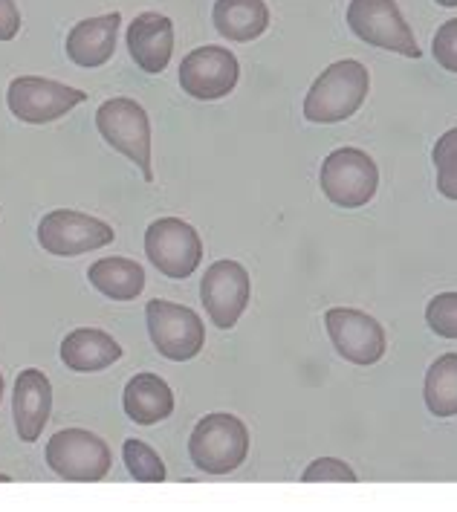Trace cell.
<instances>
[{"label":"cell","mask_w":457,"mask_h":512,"mask_svg":"<svg viewBox=\"0 0 457 512\" xmlns=\"http://www.w3.org/2000/svg\"><path fill=\"white\" fill-rule=\"evenodd\" d=\"M21 32V9L15 0H0V41H12Z\"/></svg>","instance_id":"obj_27"},{"label":"cell","mask_w":457,"mask_h":512,"mask_svg":"<svg viewBox=\"0 0 457 512\" xmlns=\"http://www.w3.org/2000/svg\"><path fill=\"white\" fill-rule=\"evenodd\" d=\"M431 55H434V61H437L443 70L457 73V18L440 24V29L434 32Z\"/></svg>","instance_id":"obj_26"},{"label":"cell","mask_w":457,"mask_h":512,"mask_svg":"<svg viewBox=\"0 0 457 512\" xmlns=\"http://www.w3.org/2000/svg\"><path fill=\"white\" fill-rule=\"evenodd\" d=\"M53 411V382L44 371L27 368L15 379V394H12V417H15V432L24 443H35L44 426L50 423Z\"/></svg>","instance_id":"obj_14"},{"label":"cell","mask_w":457,"mask_h":512,"mask_svg":"<svg viewBox=\"0 0 457 512\" xmlns=\"http://www.w3.org/2000/svg\"><path fill=\"white\" fill-rule=\"evenodd\" d=\"M87 281L110 301H134L145 290V270L131 258H99L90 264Z\"/></svg>","instance_id":"obj_20"},{"label":"cell","mask_w":457,"mask_h":512,"mask_svg":"<svg viewBox=\"0 0 457 512\" xmlns=\"http://www.w3.org/2000/svg\"><path fill=\"white\" fill-rule=\"evenodd\" d=\"M212 21L226 41L249 44L267 32L269 9L264 0H215Z\"/></svg>","instance_id":"obj_19"},{"label":"cell","mask_w":457,"mask_h":512,"mask_svg":"<svg viewBox=\"0 0 457 512\" xmlns=\"http://www.w3.org/2000/svg\"><path fill=\"white\" fill-rule=\"evenodd\" d=\"M241 79V64L226 47H197L180 64V87L197 102H217L229 96Z\"/></svg>","instance_id":"obj_11"},{"label":"cell","mask_w":457,"mask_h":512,"mask_svg":"<svg viewBox=\"0 0 457 512\" xmlns=\"http://www.w3.org/2000/svg\"><path fill=\"white\" fill-rule=\"evenodd\" d=\"M368 90H371V73L362 61L356 58L336 61L313 81L304 99V119L313 125L345 122L365 105Z\"/></svg>","instance_id":"obj_1"},{"label":"cell","mask_w":457,"mask_h":512,"mask_svg":"<svg viewBox=\"0 0 457 512\" xmlns=\"http://www.w3.org/2000/svg\"><path fill=\"white\" fill-rule=\"evenodd\" d=\"M96 131L108 142L113 151L134 162L142 171L145 183H154V168H151V119L145 108L128 99L116 96L108 99L96 110Z\"/></svg>","instance_id":"obj_3"},{"label":"cell","mask_w":457,"mask_h":512,"mask_svg":"<svg viewBox=\"0 0 457 512\" xmlns=\"http://www.w3.org/2000/svg\"><path fill=\"white\" fill-rule=\"evenodd\" d=\"M113 238V226L76 209H55L38 223V243L55 258H79L108 246Z\"/></svg>","instance_id":"obj_10"},{"label":"cell","mask_w":457,"mask_h":512,"mask_svg":"<svg viewBox=\"0 0 457 512\" xmlns=\"http://www.w3.org/2000/svg\"><path fill=\"white\" fill-rule=\"evenodd\" d=\"M0 400H3V374H0Z\"/></svg>","instance_id":"obj_29"},{"label":"cell","mask_w":457,"mask_h":512,"mask_svg":"<svg viewBox=\"0 0 457 512\" xmlns=\"http://www.w3.org/2000/svg\"><path fill=\"white\" fill-rule=\"evenodd\" d=\"M324 324L336 353L353 365H377L385 356V330L374 316L353 307H330Z\"/></svg>","instance_id":"obj_13"},{"label":"cell","mask_w":457,"mask_h":512,"mask_svg":"<svg viewBox=\"0 0 457 512\" xmlns=\"http://www.w3.org/2000/svg\"><path fill=\"white\" fill-rule=\"evenodd\" d=\"M47 466L61 481L73 484H99L110 472V446L99 434L87 429H64L47 440Z\"/></svg>","instance_id":"obj_5"},{"label":"cell","mask_w":457,"mask_h":512,"mask_svg":"<svg viewBox=\"0 0 457 512\" xmlns=\"http://www.w3.org/2000/svg\"><path fill=\"white\" fill-rule=\"evenodd\" d=\"M0 481H12V478H9V475H3V472H0Z\"/></svg>","instance_id":"obj_30"},{"label":"cell","mask_w":457,"mask_h":512,"mask_svg":"<svg viewBox=\"0 0 457 512\" xmlns=\"http://www.w3.org/2000/svg\"><path fill=\"white\" fill-rule=\"evenodd\" d=\"M345 18H348L350 32L371 47L405 55V58L423 55L414 32L405 24L397 0H350Z\"/></svg>","instance_id":"obj_7"},{"label":"cell","mask_w":457,"mask_h":512,"mask_svg":"<svg viewBox=\"0 0 457 512\" xmlns=\"http://www.w3.org/2000/svg\"><path fill=\"white\" fill-rule=\"evenodd\" d=\"M125 41H128V53L136 67L148 76H157L168 67L171 53H174V24L168 15L142 12L131 21Z\"/></svg>","instance_id":"obj_15"},{"label":"cell","mask_w":457,"mask_h":512,"mask_svg":"<svg viewBox=\"0 0 457 512\" xmlns=\"http://www.w3.org/2000/svg\"><path fill=\"white\" fill-rule=\"evenodd\" d=\"M145 255L165 278L186 281L203 261V241L186 220L160 217L145 232Z\"/></svg>","instance_id":"obj_8"},{"label":"cell","mask_w":457,"mask_h":512,"mask_svg":"<svg viewBox=\"0 0 457 512\" xmlns=\"http://www.w3.org/2000/svg\"><path fill=\"white\" fill-rule=\"evenodd\" d=\"M437 6H446V9H455L457 6V0H434Z\"/></svg>","instance_id":"obj_28"},{"label":"cell","mask_w":457,"mask_h":512,"mask_svg":"<svg viewBox=\"0 0 457 512\" xmlns=\"http://www.w3.org/2000/svg\"><path fill=\"white\" fill-rule=\"evenodd\" d=\"M119 24H122L119 12L79 21L76 27L67 32V44H64L67 58L76 67H84V70H96V67L108 64L113 53H116Z\"/></svg>","instance_id":"obj_16"},{"label":"cell","mask_w":457,"mask_h":512,"mask_svg":"<svg viewBox=\"0 0 457 512\" xmlns=\"http://www.w3.org/2000/svg\"><path fill=\"white\" fill-rule=\"evenodd\" d=\"M426 324L440 339H457V293H440L426 307Z\"/></svg>","instance_id":"obj_24"},{"label":"cell","mask_w":457,"mask_h":512,"mask_svg":"<svg viewBox=\"0 0 457 512\" xmlns=\"http://www.w3.org/2000/svg\"><path fill=\"white\" fill-rule=\"evenodd\" d=\"M122 408L136 426H154L174 414V391L157 374H136L125 385Z\"/></svg>","instance_id":"obj_18"},{"label":"cell","mask_w":457,"mask_h":512,"mask_svg":"<svg viewBox=\"0 0 457 512\" xmlns=\"http://www.w3.org/2000/svg\"><path fill=\"white\" fill-rule=\"evenodd\" d=\"M119 359L122 345L99 327H79L61 342V362L76 374H99Z\"/></svg>","instance_id":"obj_17"},{"label":"cell","mask_w":457,"mask_h":512,"mask_svg":"<svg viewBox=\"0 0 457 512\" xmlns=\"http://www.w3.org/2000/svg\"><path fill=\"white\" fill-rule=\"evenodd\" d=\"M301 481L304 484H353L356 481V472L350 469L345 460L319 458L304 469Z\"/></svg>","instance_id":"obj_25"},{"label":"cell","mask_w":457,"mask_h":512,"mask_svg":"<svg viewBox=\"0 0 457 512\" xmlns=\"http://www.w3.org/2000/svg\"><path fill=\"white\" fill-rule=\"evenodd\" d=\"M431 160L437 168V191L446 200H457V128L437 139Z\"/></svg>","instance_id":"obj_23"},{"label":"cell","mask_w":457,"mask_h":512,"mask_svg":"<svg viewBox=\"0 0 457 512\" xmlns=\"http://www.w3.org/2000/svg\"><path fill=\"white\" fill-rule=\"evenodd\" d=\"M200 298L212 324L232 330L249 307L252 278L238 261H215L200 281Z\"/></svg>","instance_id":"obj_12"},{"label":"cell","mask_w":457,"mask_h":512,"mask_svg":"<svg viewBox=\"0 0 457 512\" xmlns=\"http://www.w3.org/2000/svg\"><path fill=\"white\" fill-rule=\"evenodd\" d=\"M84 102H87L84 90L41 76H18L6 90V105L12 116L27 125H50Z\"/></svg>","instance_id":"obj_9"},{"label":"cell","mask_w":457,"mask_h":512,"mask_svg":"<svg viewBox=\"0 0 457 512\" xmlns=\"http://www.w3.org/2000/svg\"><path fill=\"white\" fill-rule=\"evenodd\" d=\"M145 322L154 348L168 362H189L206 348V324L191 307L154 298L145 304Z\"/></svg>","instance_id":"obj_6"},{"label":"cell","mask_w":457,"mask_h":512,"mask_svg":"<svg viewBox=\"0 0 457 512\" xmlns=\"http://www.w3.org/2000/svg\"><path fill=\"white\" fill-rule=\"evenodd\" d=\"M249 455V429L241 417L217 411L206 414L189 437V458L209 475H229Z\"/></svg>","instance_id":"obj_2"},{"label":"cell","mask_w":457,"mask_h":512,"mask_svg":"<svg viewBox=\"0 0 457 512\" xmlns=\"http://www.w3.org/2000/svg\"><path fill=\"white\" fill-rule=\"evenodd\" d=\"M426 408L434 417H455L457 414V353H443L431 362L426 374Z\"/></svg>","instance_id":"obj_21"},{"label":"cell","mask_w":457,"mask_h":512,"mask_svg":"<svg viewBox=\"0 0 457 512\" xmlns=\"http://www.w3.org/2000/svg\"><path fill=\"white\" fill-rule=\"evenodd\" d=\"M122 460L131 472V478L139 484H162L165 481V463L162 458L142 440L128 437L122 443Z\"/></svg>","instance_id":"obj_22"},{"label":"cell","mask_w":457,"mask_h":512,"mask_svg":"<svg viewBox=\"0 0 457 512\" xmlns=\"http://www.w3.org/2000/svg\"><path fill=\"white\" fill-rule=\"evenodd\" d=\"M324 197L339 209H362L379 189V168L362 148H339L327 154L319 171Z\"/></svg>","instance_id":"obj_4"}]
</instances>
